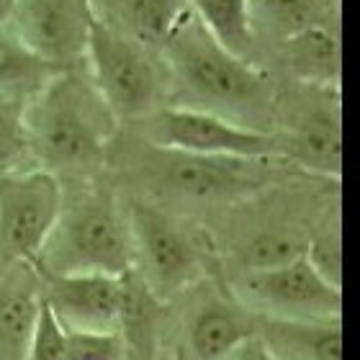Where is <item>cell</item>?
Returning a JSON list of instances; mask_svg holds the SVG:
<instances>
[{"label":"cell","mask_w":360,"mask_h":360,"mask_svg":"<svg viewBox=\"0 0 360 360\" xmlns=\"http://www.w3.org/2000/svg\"><path fill=\"white\" fill-rule=\"evenodd\" d=\"M170 85V105L203 111L250 131L270 134L278 83L273 72L219 44L188 11L160 46Z\"/></svg>","instance_id":"6da1fadb"},{"label":"cell","mask_w":360,"mask_h":360,"mask_svg":"<svg viewBox=\"0 0 360 360\" xmlns=\"http://www.w3.org/2000/svg\"><path fill=\"white\" fill-rule=\"evenodd\" d=\"M108 162H116L119 178L139 188L131 195L186 217L191 209H229L248 201L276 186L281 170L288 167L281 160L198 158L160 150L121 131L108 150Z\"/></svg>","instance_id":"7a4b0ae2"},{"label":"cell","mask_w":360,"mask_h":360,"mask_svg":"<svg viewBox=\"0 0 360 360\" xmlns=\"http://www.w3.org/2000/svg\"><path fill=\"white\" fill-rule=\"evenodd\" d=\"M37 167L60 180L98 175L121 127L90 80L85 65L60 70L23 103Z\"/></svg>","instance_id":"3957f363"},{"label":"cell","mask_w":360,"mask_h":360,"mask_svg":"<svg viewBox=\"0 0 360 360\" xmlns=\"http://www.w3.org/2000/svg\"><path fill=\"white\" fill-rule=\"evenodd\" d=\"M98 175L62 180L60 217L34 263L39 276H124L131 270L124 193Z\"/></svg>","instance_id":"277c9868"},{"label":"cell","mask_w":360,"mask_h":360,"mask_svg":"<svg viewBox=\"0 0 360 360\" xmlns=\"http://www.w3.org/2000/svg\"><path fill=\"white\" fill-rule=\"evenodd\" d=\"M131 232V270L170 304L219 270L214 237L203 224L165 206L124 195Z\"/></svg>","instance_id":"5b68a950"},{"label":"cell","mask_w":360,"mask_h":360,"mask_svg":"<svg viewBox=\"0 0 360 360\" xmlns=\"http://www.w3.org/2000/svg\"><path fill=\"white\" fill-rule=\"evenodd\" d=\"M273 142L278 160L301 175L340 183L342 101L338 85L285 83L278 88Z\"/></svg>","instance_id":"8992f818"},{"label":"cell","mask_w":360,"mask_h":360,"mask_svg":"<svg viewBox=\"0 0 360 360\" xmlns=\"http://www.w3.org/2000/svg\"><path fill=\"white\" fill-rule=\"evenodd\" d=\"M83 65L121 129L170 105V85L160 52L121 37L96 18L90 23Z\"/></svg>","instance_id":"52a82bcc"},{"label":"cell","mask_w":360,"mask_h":360,"mask_svg":"<svg viewBox=\"0 0 360 360\" xmlns=\"http://www.w3.org/2000/svg\"><path fill=\"white\" fill-rule=\"evenodd\" d=\"M257 332L250 314L221 278H206L167 304L162 360H219Z\"/></svg>","instance_id":"ba28073f"},{"label":"cell","mask_w":360,"mask_h":360,"mask_svg":"<svg viewBox=\"0 0 360 360\" xmlns=\"http://www.w3.org/2000/svg\"><path fill=\"white\" fill-rule=\"evenodd\" d=\"M226 291L257 319L342 316V285L332 283L307 255L265 270L221 276Z\"/></svg>","instance_id":"9c48e42d"},{"label":"cell","mask_w":360,"mask_h":360,"mask_svg":"<svg viewBox=\"0 0 360 360\" xmlns=\"http://www.w3.org/2000/svg\"><path fill=\"white\" fill-rule=\"evenodd\" d=\"M121 131L160 150L186 152L198 158L278 160L276 142L270 134L250 131L226 119L180 105H165L158 113Z\"/></svg>","instance_id":"30bf717a"},{"label":"cell","mask_w":360,"mask_h":360,"mask_svg":"<svg viewBox=\"0 0 360 360\" xmlns=\"http://www.w3.org/2000/svg\"><path fill=\"white\" fill-rule=\"evenodd\" d=\"M62 209V180L41 167L0 175V265L37 263Z\"/></svg>","instance_id":"8fae6325"},{"label":"cell","mask_w":360,"mask_h":360,"mask_svg":"<svg viewBox=\"0 0 360 360\" xmlns=\"http://www.w3.org/2000/svg\"><path fill=\"white\" fill-rule=\"evenodd\" d=\"M93 23L88 0H15L13 31L57 70L83 65Z\"/></svg>","instance_id":"7c38bea8"},{"label":"cell","mask_w":360,"mask_h":360,"mask_svg":"<svg viewBox=\"0 0 360 360\" xmlns=\"http://www.w3.org/2000/svg\"><path fill=\"white\" fill-rule=\"evenodd\" d=\"M41 301L68 332H116L121 276H41Z\"/></svg>","instance_id":"4fadbf2b"},{"label":"cell","mask_w":360,"mask_h":360,"mask_svg":"<svg viewBox=\"0 0 360 360\" xmlns=\"http://www.w3.org/2000/svg\"><path fill=\"white\" fill-rule=\"evenodd\" d=\"M250 23L265 68V57L291 37L309 29H340V0H250Z\"/></svg>","instance_id":"5bb4252c"},{"label":"cell","mask_w":360,"mask_h":360,"mask_svg":"<svg viewBox=\"0 0 360 360\" xmlns=\"http://www.w3.org/2000/svg\"><path fill=\"white\" fill-rule=\"evenodd\" d=\"M39 309V270L29 263L0 265V360H26Z\"/></svg>","instance_id":"9a60e30c"},{"label":"cell","mask_w":360,"mask_h":360,"mask_svg":"<svg viewBox=\"0 0 360 360\" xmlns=\"http://www.w3.org/2000/svg\"><path fill=\"white\" fill-rule=\"evenodd\" d=\"M167 330V304L136 276L127 270L121 276L119 332L127 347V360H162Z\"/></svg>","instance_id":"2e32d148"},{"label":"cell","mask_w":360,"mask_h":360,"mask_svg":"<svg viewBox=\"0 0 360 360\" xmlns=\"http://www.w3.org/2000/svg\"><path fill=\"white\" fill-rule=\"evenodd\" d=\"M88 6L98 23L155 52L191 11L188 0H88Z\"/></svg>","instance_id":"e0dca14e"},{"label":"cell","mask_w":360,"mask_h":360,"mask_svg":"<svg viewBox=\"0 0 360 360\" xmlns=\"http://www.w3.org/2000/svg\"><path fill=\"white\" fill-rule=\"evenodd\" d=\"M257 335L276 360H342V316L257 319Z\"/></svg>","instance_id":"ac0fdd59"},{"label":"cell","mask_w":360,"mask_h":360,"mask_svg":"<svg viewBox=\"0 0 360 360\" xmlns=\"http://www.w3.org/2000/svg\"><path fill=\"white\" fill-rule=\"evenodd\" d=\"M273 57L285 72V83L338 85L342 68L340 29H309L278 46Z\"/></svg>","instance_id":"d6986e66"},{"label":"cell","mask_w":360,"mask_h":360,"mask_svg":"<svg viewBox=\"0 0 360 360\" xmlns=\"http://www.w3.org/2000/svg\"><path fill=\"white\" fill-rule=\"evenodd\" d=\"M60 70L23 44L13 26H0V98L26 103Z\"/></svg>","instance_id":"ffe728a7"},{"label":"cell","mask_w":360,"mask_h":360,"mask_svg":"<svg viewBox=\"0 0 360 360\" xmlns=\"http://www.w3.org/2000/svg\"><path fill=\"white\" fill-rule=\"evenodd\" d=\"M188 8L224 49L263 68L250 23V0H188Z\"/></svg>","instance_id":"44dd1931"},{"label":"cell","mask_w":360,"mask_h":360,"mask_svg":"<svg viewBox=\"0 0 360 360\" xmlns=\"http://www.w3.org/2000/svg\"><path fill=\"white\" fill-rule=\"evenodd\" d=\"M31 167H37V162L23 121V103L0 98V175L21 173Z\"/></svg>","instance_id":"7402d4cb"},{"label":"cell","mask_w":360,"mask_h":360,"mask_svg":"<svg viewBox=\"0 0 360 360\" xmlns=\"http://www.w3.org/2000/svg\"><path fill=\"white\" fill-rule=\"evenodd\" d=\"M65 360H127L119 332H68Z\"/></svg>","instance_id":"603a6c76"},{"label":"cell","mask_w":360,"mask_h":360,"mask_svg":"<svg viewBox=\"0 0 360 360\" xmlns=\"http://www.w3.org/2000/svg\"><path fill=\"white\" fill-rule=\"evenodd\" d=\"M65 340H68V330L57 322V316L41 301L26 360H65Z\"/></svg>","instance_id":"cb8c5ba5"},{"label":"cell","mask_w":360,"mask_h":360,"mask_svg":"<svg viewBox=\"0 0 360 360\" xmlns=\"http://www.w3.org/2000/svg\"><path fill=\"white\" fill-rule=\"evenodd\" d=\"M219 360H276V355L270 353L268 345H265L260 335H250L240 342V345H234L229 353H224Z\"/></svg>","instance_id":"d4e9b609"},{"label":"cell","mask_w":360,"mask_h":360,"mask_svg":"<svg viewBox=\"0 0 360 360\" xmlns=\"http://www.w3.org/2000/svg\"><path fill=\"white\" fill-rule=\"evenodd\" d=\"M15 13V0H0V26H11Z\"/></svg>","instance_id":"484cf974"}]
</instances>
